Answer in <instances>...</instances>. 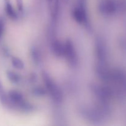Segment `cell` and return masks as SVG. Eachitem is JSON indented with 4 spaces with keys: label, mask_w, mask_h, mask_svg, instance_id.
<instances>
[{
    "label": "cell",
    "mask_w": 126,
    "mask_h": 126,
    "mask_svg": "<svg viewBox=\"0 0 126 126\" xmlns=\"http://www.w3.org/2000/svg\"><path fill=\"white\" fill-rule=\"evenodd\" d=\"M0 102L2 104H6L7 102V96H6L5 91L4 90L3 87H2L1 82H0Z\"/></svg>",
    "instance_id": "8fae6325"
},
{
    "label": "cell",
    "mask_w": 126,
    "mask_h": 126,
    "mask_svg": "<svg viewBox=\"0 0 126 126\" xmlns=\"http://www.w3.org/2000/svg\"><path fill=\"white\" fill-rule=\"evenodd\" d=\"M74 18L79 23H86L87 21L86 7L78 6L73 11Z\"/></svg>",
    "instance_id": "3957f363"
},
{
    "label": "cell",
    "mask_w": 126,
    "mask_h": 126,
    "mask_svg": "<svg viewBox=\"0 0 126 126\" xmlns=\"http://www.w3.org/2000/svg\"><path fill=\"white\" fill-rule=\"evenodd\" d=\"M114 8V3L111 0H105L99 6V10L103 13H110Z\"/></svg>",
    "instance_id": "5b68a950"
},
{
    "label": "cell",
    "mask_w": 126,
    "mask_h": 126,
    "mask_svg": "<svg viewBox=\"0 0 126 126\" xmlns=\"http://www.w3.org/2000/svg\"><path fill=\"white\" fill-rule=\"evenodd\" d=\"M6 12L7 13V16L11 17V18H13V19L17 18V14H16V12L14 10L12 5L10 4L9 1L6 2Z\"/></svg>",
    "instance_id": "ba28073f"
},
{
    "label": "cell",
    "mask_w": 126,
    "mask_h": 126,
    "mask_svg": "<svg viewBox=\"0 0 126 126\" xmlns=\"http://www.w3.org/2000/svg\"><path fill=\"white\" fill-rule=\"evenodd\" d=\"M78 6L86 7V0H78Z\"/></svg>",
    "instance_id": "5bb4252c"
},
{
    "label": "cell",
    "mask_w": 126,
    "mask_h": 126,
    "mask_svg": "<svg viewBox=\"0 0 126 126\" xmlns=\"http://www.w3.org/2000/svg\"><path fill=\"white\" fill-rule=\"evenodd\" d=\"M52 17L55 18L57 16L59 7V0H48Z\"/></svg>",
    "instance_id": "52a82bcc"
},
{
    "label": "cell",
    "mask_w": 126,
    "mask_h": 126,
    "mask_svg": "<svg viewBox=\"0 0 126 126\" xmlns=\"http://www.w3.org/2000/svg\"><path fill=\"white\" fill-rule=\"evenodd\" d=\"M17 8L19 11H22L23 9V1L22 0H16Z\"/></svg>",
    "instance_id": "7c38bea8"
},
{
    "label": "cell",
    "mask_w": 126,
    "mask_h": 126,
    "mask_svg": "<svg viewBox=\"0 0 126 126\" xmlns=\"http://www.w3.org/2000/svg\"><path fill=\"white\" fill-rule=\"evenodd\" d=\"M52 50L56 56L61 57L64 55L65 45L62 44L59 41H54L52 44Z\"/></svg>",
    "instance_id": "277c9868"
},
{
    "label": "cell",
    "mask_w": 126,
    "mask_h": 126,
    "mask_svg": "<svg viewBox=\"0 0 126 126\" xmlns=\"http://www.w3.org/2000/svg\"><path fill=\"white\" fill-rule=\"evenodd\" d=\"M12 64L18 70H22L24 68V63L20 59L13 57L12 59Z\"/></svg>",
    "instance_id": "9c48e42d"
},
{
    "label": "cell",
    "mask_w": 126,
    "mask_h": 126,
    "mask_svg": "<svg viewBox=\"0 0 126 126\" xmlns=\"http://www.w3.org/2000/svg\"><path fill=\"white\" fill-rule=\"evenodd\" d=\"M7 76L9 79L12 82L17 83L20 81V77L17 74L11 71H8L7 72Z\"/></svg>",
    "instance_id": "30bf717a"
},
{
    "label": "cell",
    "mask_w": 126,
    "mask_h": 126,
    "mask_svg": "<svg viewBox=\"0 0 126 126\" xmlns=\"http://www.w3.org/2000/svg\"><path fill=\"white\" fill-rule=\"evenodd\" d=\"M4 27V25L3 20L1 18H0V39L2 36V33H3Z\"/></svg>",
    "instance_id": "4fadbf2b"
},
{
    "label": "cell",
    "mask_w": 126,
    "mask_h": 126,
    "mask_svg": "<svg viewBox=\"0 0 126 126\" xmlns=\"http://www.w3.org/2000/svg\"><path fill=\"white\" fill-rule=\"evenodd\" d=\"M9 98L14 103L22 104L23 102V95L18 91H11L9 92Z\"/></svg>",
    "instance_id": "8992f818"
},
{
    "label": "cell",
    "mask_w": 126,
    "mask_h": 126,
    "mask_svg": "<svg viewBox=\"0 0 126 126\" xmlns=\"http://www.w3.org/2000/svg\"><path fill=\"white\" fill-rule=\"evenodd\" d=\"M4 1H5V2H8L9 0H4Z\"/></svg>",
    "instance_id": "9a60e30c"
},
{
    "label": "cell",
    "mask_w": 126,
    "mask_h": 126,
    "mask_svg": "<svg viewBox=\"0 0 126 126\" xmlns=\"http://www.w3.org/2000/svg\"><path fill=\"white\" fill-rule=\"evenodd\" d=\"M43 79L49 94L54 99V100L56 102H61L62 100V94L55 82L45 72L43 73Z\"/></svg>",
    "instance_id": "6da1fadb"
},
{
    "label": "cell",
    "mask_w": 126,
    "mask_h": 126,
    "mask_svg": "<svg viewBox=\"0 0 126 126\" xmlns=\"http://www.w3.org/2000/svg\"><path fill=\"white\" fill-rule=\"evenodd\" d=\"M64 45H65V49H64L63 56L66 58L70 63L72 65H75L77 62V55L73 44L70 40H67Z\"/></svg>",
    "instance_id": "7a4b0ae2"
}]
</instances>
